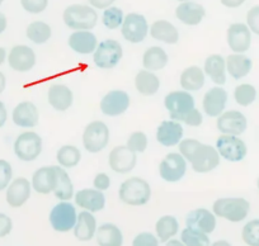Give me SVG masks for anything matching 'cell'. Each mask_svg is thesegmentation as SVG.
<instances>
[{"label":"cell","instance_id":"obj_1","mask_svg":"<svg viewBox=\"0 0 259 246\" xmlns=\"http://www.w3.org/2000/svg\"><path fill=\"white\" fill-rule=\"evenodd\" d=\"M118 197L124 205L139 207L150 201V184L140 176H131L121 184L118 189Z\"/></svg>","mask_w":259,"mask_h":246},{"label":"cell","instance_id":"obj_2","mask_svg":"<svg viewBox=\"0 0 259 246\" xmlns=\"http://www.w3.org/2000/svg\"><path fill=\"white\" fill-rule=\"evenodd\" d=\"M64 23L74 31H91L97 26L98 14L96 9L84 4H71L62 13Z\"/></svg>","mask_w":259,"mask_h":246},{"label":"cell","instance_id":"obj_3","mask_svg":"<svg viewBox=\"0 0 259 246\" xmlns=\"http://www.w3.org/2000/svg\"><path fill=\"white\" fill-rule=\"evenodd\" d=\"M249 211H250V203L241 197L219 198L212 205L213 215L235 223L245 220L249 215Z\"/></svg>","mask_w":259,"mask_h":246},{"label":"cell","instance_id":"obj_4","mask_svg":"<svg viewBox=\"0 0 259 246\" xmlns=\"http://www.w3.org/2000/svg\"><path fill=\"white\" fill-rule=\"evenodd\" d=\"M164 107L169 112L170 119L177 122H183L184 118L196 108L194 98L189 91L174 90L166 94L164 98Z\"/></svg>","mask_w":259,"mask_h":246},{"label":"cell","instance_id":"obj_5","mask_svg":"<svg viewBox=\"0 0 259 246\" xmlns=\"http://www.w3.org/2000/svg\"><path fill=\"white\" fill-rule=\"evenodd\" d=\"M123 57V48L116 39H104L98 44L93 54V61L97 68L109 70L116 68Z\"/></svg>","mask_w":259,"mask_h":246},{"label":"cell","instance_id":"obj_6","mask_svg":"<svg viewBox=\"0 0 259 246\" xmlns=\"http://www.w3.org/2000/svg\"><path fill=\"white\" fill-rule=\"evenodd\" d=\"M220 161L221 156L219 155L216 147L200 142L197 147L194 149L188 163H191L193 171L198 174H206L215 170L220 165Z\"/></svg>","mask_w":259,"mask_h":246},{"label":"cell","instance_id":"obj_7","mask_svg":"<svg viewBox=\"0 0 259 246\" xmlns=\"http://www.w3.org/2000/svg\"><path fill=\"white\" fill-rule=\"evenodd\" d=\"M109 142V128L102 121L91 122L83 132V146L89 154H98Z\"/></svg>","mask_w":259,"mask_h":246},{"label":"cell","instance_id":"obj_8","mask_svg":"<svg viewBox=\"0 0 259 246\" xmlns=\"http://www.w3.org/2000/svg\"><path fill=\"white\" fill-rule=\"evenodd\" d=\"M42 147H44V142H42L41 136L33 131H27L16 138L14 154L19 160L29 163L38 159L42 153Z\"/></svg>","mask_w":259,"mask_h":246},{"label":"cell","instance_id":"obj_9","mask_svg":"<svg viewBox=\"0 0 259 246\" xmlns=\"http://www.w3.org/2000/svg\"><path fill=\"white\" fill-rule=\"evenodd\" d=\"M76 221L78 213L75 206L71 205L69 201H61L50 212V223L57 232H69L70 230H74Z\"/></svg>","mask_w":259,"mask_h":246},{"label":"cell","instance_id":"obj_10","mask_svg":"<svg viewBox=\"0 0 259 246\" xmlns=\"http://www.w3.org/2000/svg\"><path fill=\"white\" fill-rule=\"evenodd\" d=\"M216 150L219 155L230 163H239L244 160L248 154L245 142L239 136L221 135L216 141Z\"/></svg>","mask_w":259,"mask_h":246},{"label":"cell","instance_id":"obj_11","mask_svg":"<svg viewBox=\"0 0 259 246\" xmlns=\"http://www.w3.org/2000/svg\"><path fill=\"white\" fill-rule=\"evenodd\" d=\"M121 33L130 43H140L149 33L148 21L143 14L128 13L121 26Z\"/></svg>","mask_w":259,"mask_h":246},{"label":"cell","instance_id":"obj_12","mask_svg":"<svg viewBox=\"0 0 259 246\" xmlns=\"http://www.w3.org/2000/svg\"><path fill=\"white\" fill-rule=\"evenodd\" d=\"M187 160L178 153H170L164 156L159 164V175L168 183H177L186 175Z\"/></svg>","mask_w":259,"mask_h":246},{"label":"cell","instance_id":"obj_13","mask_svg":"<svg viewBox=\"0 0 259 246\" xmlns=\"http://www.w3.org/2000/svg\"><path fill=\"white\" fill-rule=\"evenodd\" d=\"M216 127L223 135L240 136L248 128V119L239 111H226L218 117Z\"/></svg>","mask_w":259,"mask_h":246},{"label":"cell","instance_id":"obj_14","mask_svg":"<svg viewBox=\"0 0 259 246\" xmlns=\"http://www.w3.org/2000/svg\"><path fill=\"white\" fill-rule=\"evenodd\" d=\"M136 163H138V154L130 150L126 145L116 146L109 153V168L117 174H127L133 171Z\"/></svg>","mask_w":259,"mask_h":246},{"label":"cell","instance_id":"obj_15","mask_svg":"<svg viewBox=\"0 0 259 246\" xmlns=\"http://www.w3.org/2000/svg\"><path fill=\"white\" fill-rule=\"evenodd\" d=\"M130 95L124 90H111L102 98L99 108L108 117H118L130 108Z\"/></svg>","mask_w":259,"mask_h":246},{"label":"cell","instance_id":"obj_16","mask_svg":"<svg viewBox=\"0 0 259 246\" xmlns=\"http://www.w3.org/2000/svg\"><path fill=\"white\" fill-rule=\"evenodd\" d=\"M36 54L26 44H17L8 55V64L17 73H28L36 65Z\"/></svg>","mask_w":259,"mask_h":246},{"label":"cell","instance_id":"obj_17","mask_svg":"<svg viewBox=\"0 0 259 246\" xmlns=\"http://www.w3.org/2000/svg\"><path fill=\"white\" fill-rule=\"evenodd\" d=\"M226 39L234 54H244L250 48L251 32L245 23H233L226 32Z\"/></svg>","mask_w":259,"mask_h":246},{"label":"cell","instance_id":"obj_18","mask_svg":"<svg viewBox=\"0 0 259 246\" xmlns=\"http://www.w3.org/2000/svg\"><path fill=\"white\" fill-rule=\"evenodd\" d=\"M228 91L221 86H213L208 89L203 95L202 107L203 112L208 117H216L218 118L221 113L225 112L226 104H228Z\"/></svg>","mask_w":259,"mask_h":246},{"label":"cell","instance_id":"obj_19","mask_svg":"<svg viewBox=\"0 0 259 246\" xmlns=\"http://www.w3.org/2000/svg\"><path fill=\"white\" fill-rule=\"evenodd\" d=\"M31 189L32 184L27 178L19 176V178L14 179L7 188V203L12 208L22 207L31 197Z\"/></svg>","mask_w":259,"mask_h":246},{"label":"cell","instance_id":"obj_20","mask_svg":"<svg viewBox=\"0 0 259 246\" xmlns=\"http://www.w3.org/2000/svg\"><path fill=\"white\" fill-rule=\"evenodd\" d=\"M183 132L181 122L166 119L161 122L156 130V141L164 147H173L183 140Z\"/></svg>","mask_w":259,"mask_h":246},{"label":"cell","instance_id":"obj_21","mask_svg":"<svg viewBox=\"0 0 259 246\" xmlns=\"http://www.w3.org/2000/svg\"><path fill=\"white\" fill-rule=\"evenodd\" d=\"M186 225L192 230L208 235L213 232L216 228V216L206 208H196L188 213L186 218Z\"/></svg>","mask_w":259,"mask_h":246},{"label":"cell","instance_id":"obj_22","mask_svg":"<svg viewBox=\"0 0 259 246\" xmlns=\"http://www.w3.org/2000/svg\"><path fill=\"white\" fill-rule=\"evenodd\" d=\"M12 119H13L14 125L18 126V127H36L39 122V111L36 104L32 103V102H21L13 109Z\"/></svg>","mask_w":259,"mask_h":246},{"label":"cell","instance_id":"obj_23","mask_svg":"<svg viewBox=\"0 0 259 246\" xmlns=\"http://www.w3.org/2000/svg\"><path fill=\"white\" fill-rule=\"evenodd\" d=\"M75 205L88 212H99L106 207V197L98 189L85 188L75 193Z\"/></svg>","mask_w":259,"mask_h":246},{"label":"cell","instance_id":"obj_24","mask_svg":"<svg viewBox=\"0 0 259 246\" xmlns=\"http://www.w3.org/2000/svg\"><path fill=\"white\" fill-rule=\"evenodd\" d=\"M49 104L57 112L68 111L74 102V94L69 86L64 84H54L49 88L47 93Z\"/></svg>","mask_w":259,"mask_h":246},{"label":"cell","instance_id":"obj_25","mask_svg":"<svg viewBox=\"0 0 259 246\" xmlns=\"http://www.w3.org/2000/svg\"><path fill=\"white\" fill-rule=\"evenodd\" d=\"M32 188L38 194H50L54 192L55 184H56V169L55 165L42 166L37 169L32 176Z\"/></svg>","mask_w":259,"mask_h":246},{"label":"cell","instance_id":"obj_26","mask_svg":"<svg viewBox=\"0 0 259 246\" xmlns=\"http://www.w3.org/2000/svg\"><path fill=\"white\" fill-rule=\"evenodd\" d=\"M69 47L79 55L94 54L98 47V39L91 31H75L69 36Z\"/></svg>","mask_w":259,"mask_h":246},{"label":"cell","instance_id":"obj_27","mask_svg":"<svg viewBox=\"0 0 259 246\" xmlns=\"http://www.w3.org/2000/svg\"><path fill=\"white\" fill-rule=\"evenodd\" d=\"M206 16L203 6L194 2H184L176 9V17L186 26H198Z\"/></svg>","mask_w":259,"mask_h":246},{"label":"cell","instance_id":"obj_28","mask_svg":"<svg viewBox=\"0 0 259 246\" xmlns=\"http://www.w3.org/2000/svg\"><path fill=\"white\" fill-rule=\"evenodd\" d=\"M226 71L229 75L235 80L245 78L249 75L253 68V63L246 55L244 54H231L225 59Z\"/></svg>","mask_w":259,"mask_h":246},{"label":"cell","instance_id":"obj_29","mask_svg":"<svg viewBox=\"0 0 259 246\" xmlns=\"http://www.w3.org/2000/svg\"><path fill=\"white\" fill-rule=\"evenodd\" d=\"M203 71L218 86H223L226 83V61L221 55H210L205 60Z\"/></svg>","mask_w":259,"mask_h":246},{"label":"cell","instance_id":"obj_30","mask_svg":"<svg viewBox=\"0 0 259 246\" xmlns=\"http://www.w3.org/2000/svg\"><path fill=\"white\" fill-rule=\"evenodd\" d=\"M206 74L200 66H188L181 74L179 83L183 90L186 91H197L201 90L205 85Z\"/></svg>","mask_w":259,"mask_h":246},{"label":"cell","instance_id":"obj_31","mask_svg":"<svg viewBox=\"0 0 259 246\" xmlns=\"http://www.w3.org/2000/svg\"><path fill=\"white\" fill-rule=\"evenodd\" d=\"M150 36L156 41L168 44H176L179 41V32L177 27L165 19L155 21L151 24Z\"/></svg>","mask_w":259,"mask_h":246},{"label":"cell","instance_id":"obj_32","mask_svg":"<svg viewBox=\"0 0 259 246\" xmlns=\"http://www.w3.org/2000/svg\"><path fill=\"white\" fill-rule=\"evenodd\" d=\"M97 220L92 212L83 211L78 215V221L74 227V235L79 241H91L96 236Z\"/></svg>","mask_w":259,"mask_h":246},{"label":"cell","instance_id":"obj_33","mask_svg":"<svg viewBox=\"0 0 259 246\" xmlns=\"http://www.w3.org/2000/svg\"><path fill=\"white\" fill-rule=\"evenodd\" d=\"M135 88L141 95L153 96L160 89V79L149 70H140L135 76Z\"/></svg>","mask_w":259,"mask_h":246},{"label":"cell","instance_id":"obj_34","mask_svg":"<svg viewBox=\"0 0 259 246\" xmlns=\"http://www.w3.org/2000/svg\"><path fill=\"white\" fill-rule=\"evenodd\" d=\"M169 56L165 50L159 46L149 47L143 56V66L145 70L159 71L168 65Z\"/></svg>","mask_w":259,"mask_h":246},{"label":"cell","instance_id":"obj_35","mask_svg":"<svg viewBox=\"0 0 259 246\" xmlns=\"http://www.w3.org/2000/svg\"><path fill=\"white\" fill-rule=\"evenodd\" d=\"M97 242L99 246H122L123 245V235L119 227L113 223H104L97 228Z\"/></svg>","mask_w":259,"mask_h":246},{"label":"cell","instance_id":"obj_36","mask_svg":"<svg viewBox=\"0 0 259 246\" xmlns=\"http://www.w3.org/2000/svg\"><path fill=\"white\" fill-rule=\"evenodd\" d=\"M56 169V184L54 188V194L60 201H70L74 197V185L70 176L64 168L55 165Z\"/></svg>","mask_w":259,"mask_h":246},{"label":"cell","instance_id":"obj_37","mask_svg":"<svg viewBox=\"0 0 259 246\" xmlns=\"http://www.w3.org/2000/svg\"><path fill=\"white\" fill-rule=\"evenodd\" d=\"M179 223L174 216L166 215L159 218L155 223L156 237L160 242H166L178 233Z\"/></svg>","mask_w":259,"mask_h":246},{"label":"cell","instance_id":"obj_38","mask_svg":"<svg viewBox=\"0 0 259 246\" xmlns=\"http://www.w3.org/2000/svg\"><path fill=\"white\" fill-rule=\"evenodd\" d=\"M27 38L36 44H44L51 38L52 29L46 22L34 21L26 29Z\"/></svg>","mask_w":259,"mask_h":246},{"label":"cell","instance_id":"obj_39","mask_svg":"<svg viewBox=\"0 0 259 246\" xmlns=\"http://www.w3.org/2000/svg\"><path fill=\"white\" fill-rule=\"evenodd\" d=\"M56 160L59 163V165L64 169L75 168L80 163L81 153L76 146L64 145L57 151Z\"/></svg>","mask_w":259,"mask_h":246},{"label":"cell","instance_id":"obj_40","mask_svg":"<svg viewBox=\"0 0 259 246\" xmlns=\"http://www.w3.org/2000/svg\"><path fill=\"white\" fill-rule=\"evenodd\" d=\"M234 99L240 107H249L255 102L256 89L251 84H239L234 89Z\"/></svg>","mask_w":259,"mask_h":246},{"label":"cell","instance_id":"obj_41","mask_svg":"<svg viewBox=\"0 0 259 246\" xmlns=\"http://www.w3.org/2000/svg\"><path fill=\"white\" fill-rule=\"evenodd\" d=\"M181 241L186 246H210V238L206 233L186 227L181 233Z\"/></svg>","mask_w":259,"mask_h":246},{"label":"cell","instance_id":"obj_42","mask_svg":"<svg viewBox=\"0 0 259 246\" xmlns=\"http://www.w3.org/2000/svg\"><path fill=\"white\" fill-rule=\"evenodd\" d=\"M123 19V12L117 7H109V8L104 9L103 16H102V22H103L104 27L108 29H117L119 26H122Z\"/></svg>","mask_w":259,"mask_h":246},{"label":"cell","instance_id":"obj_43","mask_svg":"<svg viewBox=\"0 0 259 246\" xmlns=\"http://www.w3.org/2000/svg\"><path fill=\"white\" fill-rule=\"evenodd\" d=\"M243 241L248 246H259V220H251L243 227Z\"/></svg>","mask_w":259,"mask_h":246},{"label":"cell","instance_id":"obj_44","mask_svg":"<svg viewBox=\"0 0 259 246\" xmlns=\"http://www.w3.org/2000/svg\"><path fill=\"white\" fill-rule=\"evenodd\" d=\"M148 136L143 131H135L127 138V147L136 154H143L148 149Z\"/></svg>","mask_w":259,"mask_h":246},{"label":"cell","instance_id":"obj_45","mask_svg":"<svg viewBox=\"0 0 259 246\" xmlns=\"http://www.w3.org/2000/svg\"><path fill=\"white\" fill-rule=\"evenodd\" d=\"M13 176V169L7 160L0 159V192L8 188Z\"/></svg>","mask_w":259,"mask_h":246},{"label":"cell","instance_id":"obj_46","mask_svg":"<svg viewBox=\"0 0 259 246\" xmlns=\"http://www.w3.org/2000/svg\"><path fill=\"white\" fill-rule=\"evenodd\" d=\"M21 4L26 12L31 14H39L46 11L49 0H21Z\"/></svg>","mask_w":259,"mask_h":246},{"label":"cell","instance_id":"obj_47","mask_svg":"<svg viewBox=\"0 0 259 246\" xmlns=\"http://www.w3.org/2000/svg\"><path fill=\"white\" fill-rule=\"evenodd\" d=\"M246 26L254 34L259 36V6H254L246 13Z\"/></svg>","mask_w":259,"mask_h":246},{"label":"cell","instance_id":"obj_48","mask_svg":"<svg viewBox=\"0 0 259 246\" xmlns=\"http://www.w3.org/2000/svg\"><path fill=\"white\" fill-rule=\"evenodd\" d=\"M198 143H200V141L196 140V138H184V140H182L181 142L178 143L179 154H181V155L188 161L189 158H191V155L193 154L194 149L197 147Z\"/></svg>","mask_w":259,"mask_h":246},{"label":"cell","instance_id":"obj_49","mask_svg":"<svg viewBox=\"0 0 259 246\" xmlns=\"http://www.w3.org/2000/svg\"><path fill=\"white\" fill-rule=\"evenodd\" d=\"M133 246H159V238L150 232H140L134 238Z\"/></svg>","mask_w":259,"mask_h":246},{"label":"cell","instance_id":"obj_50","mask_svg":"<svg viewBox=\"0 0 259 246\" xmlns=\"http://www.w3.org/2000/svg\"><path fill=\"white\" fill-rule=\"evenodd\" d=\"M93 185L96 189L101 190V192H104V190L109 189L111 187V178L108 176V174L106 173H99L94 176Z\"/></svg>","mask_w":259,"mask_h":246},{"label":"cell","instance_id":"obj_51","mask_svg":"<svg viewBox=\"0 0 259 246\" xmlns=\"http://www.w3.org/2000/svg\"><path fill=\"white\" fill-rule=\"evenodd\" d=\"M202 113H201L197 108H194L193 111H191V113H188V116L184 118L183 123H186L187 126H191V127H200V126L202 125Z\"/></svg>","mask_w":259,"mask_h":246},{"label":"cell","instance_id":"obj_52","mask_svg":"<svg viewBox=\"0 0 259 246\" xmlns=\"http://www.w3.org/2000/svg\"><path fill=\"white\" fill-rule=\"evenodd\" d=\"M13 228V221L9 216L0 213V237H6L12 232Z\"/></svg>","mask_w":259,"mask_h":246},{"label":"cell","instance_id":"obj_53","mask_svg":"<svg viewBox=\"0 0 259 246\" xmlns=\"http://www.w3.org/2000/svg\"><path fill=\"white\" fill-rule=\"evenodd\" d=\"M92 8L94 9H107L112 7L116 0H88Z\"/></svg>","mask_w":259,"mask_h":246},{"label":"cell","instance_id":"obj_54","mask_svg":"<svg viewBox=\"0 0 259 246\" xmlns=\"http://www.w3.org/2000/svg\"><path fill=\"white\" fill-rule=\"evenodd\" d=\"M221 4L226 8H239V7L243 6L245 3L246 0H220Z\"/></svg>","mask_w":259,"mask_h":246},{"label":"cell","instance_id":"obj_55","mask_svg":"<svg viewBox=\"0 0 259 246\" xmlns=\"http://www.w3.org/2000/svg\"><path fill=\"white\" fill-rule=\"evenodd\" d=\"M7 118H8V112H7V107L3 102L0 101V128L6 125Z\"/></svg>","mask_w":259,"mask_h":246},{"label":"cell","instance_id":"obj_56","mask_svg":"<svg viewBox=\"0 0 259 246\" xmlns=\"http://www.w3.org/2000/svg\"><path fill=\"white\" fill-rule=\"evenodd\" d=\"M7 26H8V19H7L6 14L0 13V34L6 31Z\"/></svg>","mask_w":259,"mask_h":246},{"label":"cell","instance_id":"obj_57","mask_svg":"<svg viewBox=\"0 0 259 246\" xmlns=\"http://www.w3.org/2000/svg\"><path fill=\"white\" fill-rule=\"evenodd\" d=\"M6 86H7V78L6 75L0 71V94L6 90Z\"/></svg>","mask_w":259,"mask_h":246},{"label":"cell","instance_id":"obj_58","mask_svg":"<svg viewBox=\"0 0 259 246\" xmlns=\"http://www.w3.org/2000/svg\"><path fill=\"white\" fill-rule=\"evenodd\" d=\"M165 243V246H186L181 240H171V238L169 241H166Z\"/></svg>","mask_w":259,"mask_h":246},{"label":"cell","instance_id":"obj_59","mask_svg":"<svg viewBox=\"0 0 259 246\" xmlns=\"http://www.w3.org/2000/svg\"><path fill=\"white\" fill-rule=\"evenodd\" d=\"M6 59H7V51L4 47H0V65H3L6 63Z\"/></svg>","mask_w":259,"mask_h":246},{"label":"cell","instance_id":"obj_60","mask_svg":"<svg viewBox=\"0 0 259 246\" xmlns=\"http://www.w3.org/2000/svg\"><path fill=\"white\" fill-rule=\"evenodd\" d=\"M210 246H231V245H230V242H229V241H226V240H218Z\"/></svg>","mask_w":259,"mask_h":246},{"label":"cell","instance_id":"obj_61","mask_svg":"<svg viewBox=\"0 0 259 246\" xmlns=\"http://www.w3.org/2000/svg\"><path fill=\"white\" fill-rule=\"evenodd\" d=\"M177 2H182V3H184V2H192V0H177Z\"/></svg>","mask_w":259,"mask_h":246},{"label":"cell","instance_id":"obj_62","mask_svg":"<svg viewBox=\"0 0 259 246\" xmlns=\"http://www.w3.org/2000/svg\"><path fill=\"white\" fill-rule=\"evenodd\" d=\"M256 188H258V190H259V178L256 179Z\"/></svg>","mask_w":259,"mask_h":246},{"label":"cell","instance_id":"obj_63","mask_svg":"<svg viewBox=\"0 0 259 246\" xmlns=\"http://www.w3.org/2000/svg\"><path fill=\"white\" fill-rule=\"evenodd\" d=\"M3 2H4V0H0V6H2V4H3Z\"/></svg>","mask_w":259,"mask_h":246}]
</instances>
